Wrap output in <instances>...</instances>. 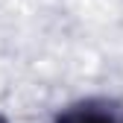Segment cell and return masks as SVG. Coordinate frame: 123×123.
<instances>
[{
  "mask_svg": "<svg viewBox=\"0 0 123 123\" xmlns=\"http://www.w3.org/2000/svg\"><path fill=\"white\" fill-rule=\"evenodd\" d=\"M59 123H123L120 114L109 111V109H94V105H79L62 114Z\"/></svg>",
  "mask_w": 123,
  "mask_h": 123,
  "instance_id": "cell-1",
  "label": "cell"
}]
</instances>
